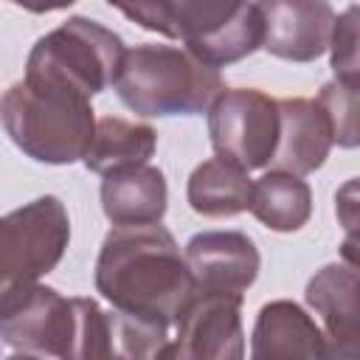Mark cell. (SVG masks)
Returning <instances> with one entry per match:
<instances>
[{"instance_id": "obj_9", "label": "cell", "mask_w": 360, "mask_h": 360, "mask_svg": "<svg viewBox=\"0 0 360 360\" xmlns=\"http://www.w3.org/2000/svg\"><path fill=\"white\" fill-rule=\"evenodd\" d=\"M245 295L194 292L191 304L177 318V335L169 343V357L180 360H239L245 357L242 332Z\"/></svg>"}, {"instance_id": "obj_21", "label": "cell", "mask_w": 360, "mask_h": 360, "mask_svg": "<svg viewBox=\"0 0 360 360\" xmlns=\"http://www.w3.org/2000/svg\"><path fill=\"white\" fill-rule=\"evenodd\" d=\"M335 79L357 82V6H349L340 17H335L329 45Z\"/></svg>"}, {"instance_id": "obj_6", "label": "cell", "mask_w": 360, "mask_h": 360, "mask_svg": "<svg viewBox=\"0 0 360 360\" xmlns=\"http://www.w3.org/2000/svg\"><path fill=\"white\" fill-rule=\"evenodd\" d=\"M70 242V217L59 197H37L0 217V295L48 276Z\"/></svg>"}, {"instance_id": "obj_17", "label": "cell", "mask_w": 360, "mask_h": 360, "mask_svg": "<svg viewBox=\"0 0 360 360\" xmlns=\"http://www.w3.org/2000/svg\"><path fill=\"white\" fill-rule=\"evenodd\" d=\"M155 149H158V132L149 124L104 115L96 121V129L82 163L87 172L107 174L112 169L149 163Z\"/></svg>"}, {"instance_id": "obj_14", "label": "cell", "mask_w": 360, "mask_h": 360, "mask_svg": "<svg viewBox=\"0 0 360 360\" xmlns=\"http://www.w3.org/2000/svg\"><path fill=\"white\" fill-rule=\"evenodd\" d=\"M250 357H329V346L323 329L301 304L278 298L264 304L256 315L250 335Z\"/></svg>"}, {"instance_id": "obj_4", "label": "cell", "mask_w": 360, "mask_h": 360, "mask_svg": "<svg viewBox=\"0 0 360 360\" xmlns=\"http://www.w3.org/2000/svg\"><path fill=\"white\" fill-rule=\"evenodd\" d=\"M0 124L31 160L68 166L84 158L96 115L84 96L14 82L0 98Z\"/></svg>"}, {"instance_id": "obj_15", "label": "cell", "mask_w": 360, "mask_h": 360, "mask_svg": "<svg viewBox=\"0 0 360 360\" xmlns=\"http://www.w3.org/2000/svg\"><path fill=\"white\" fill-rule=\"evenodd\" d=\"M101 177V211L112 225H149L163 219L169 188L158 166H124Z\"/></svg>"}, {"instance_id": "obj_2", "label": "cell", "mask_w": 360, "mask_h": 360, "mask_svg": "<svg viewBox=\"0 0 360 360\" xmlns=\"http://www.w3.org/2000/svg\"><path fill=\"white\" fill-rule=\"evenodd\" d=\"M0 343L31 357L98 360L110 357V323L93 298L25 281L0 295Z\"/></svg>"}, {"instance_id": "obj_18", "label": "cell", "mask_w": 360, "mask_h": 360, "mask_svg": "<svg viewBox=\"0 0 360 360\" xmlns=\"http://www.w3.org/2000/svg\"><path fill=\"white\" fill-rule=\"evenodd\" d=\"M248 211L276 233L301 231L312 217V191L292 172L270 169L253 183Z\"/></svg>"}, {"instance_id": "obj_16", "label": "cell", "mask_w": 360, "mask_h": 360, "mask_svg": "<svg viewBox=\"0 0 360 360\" xmlns=\"http://www.w3.org/2000/svg\"><path fill=\"white\" fill-rule=\"evenodd\" d=\"M250 191H253V180L248 177V169L225 158L202 160L188 174L186 183V200L191 211L211 219H225L248 211Z\"/></svg>"}, {"instance_id": "obj_19", "label": "cell", "mask_w": 360, "mask_h": 360, "mask_svg": "<svg viewBox=\"0 0 360 360\" xmlns=\"http://www.w3.org/2000/svg\"><path fill=\"white\" fill-rule=\"evenodd\" d=\"M110 323V357H169V329L118 309L107 312Z\"/></svg>"}, {"instance_id": "obj_5", "label": "cell", "mask_w": 360, "mask_h": 360, "mask_svg": "<svg viewBox=\"0 0 360 360\" xmlns=\"http://www.w3.org/2000/svg\"><path fill=\"white\" fill-rule=\"evenodd\" d=\"M124 51L112 28L76 14L34 42L22 82L93 98L112 84Z\"/></svg>"}, {"instance_id": "obj_12", "label": "cell", "mask_w": 360, "mask_h": 360, "mask_svg": "<svg viewBox=\"0 0 360 360\" xmlns=\"http://www.w3.org/2000/svg\"><path fill=\"white\" fill-rule=\"evenodd\" d=\"M332 149V127L323 107L315 98H281L278 101V143L273 152V169L292 172L298 177L323 166Z\"/></svg>"}, {"instance_id": "obj_7", "label": "cell", "mask_w": 360, "mask_h": 360, "mask_svg": "<svg viewBox=\"0 0 360 360\" xmlns=\"http://www.w3.org/2000/svg\"><path fill=\"white\" fill-rule=\"evenodd\" d=\"M174 39L211 68H228L262 48V20L250 0H174Z\"/></svg>"}, {"instance_id": "obj_1", "label": "cell", "mask_w": 360, "mask_h": 360, "mask_svg": "<svg viewBox=\"0 0 360 360\" xmlns=\"http://www.w3.org/2000/svg\"><path fill=\"white\" fill-rule=\"evenodd\" d=\"M96 290L112 309L172 329L194 298V278L160 222L115 225L96 259Z\"/></svg>"}, {"instance_id": "obj_20", "label": "cell", "mask_w": 360, "mask_h": 360, "mask_svg": "<svg viewBox=\"0 0 360 360\" xmlns=\"http://www.w3.org/2000/svg\"><path fill=\"white\" fill-rule=\"evenodd\" d=\"M332 127V143L343 146V149H354L360 141L357 132V82H346V79H335L326 82L315 98Z\"/></svg>"}, {"instance_id": "obj_11", "label": "cell", "mask_w": 360, "mask_h": 360, "mask_svg": "<svg viewBox=\"0 0 360 360\" xmlns=\"http://www.w3.org/2000/svg\"><path fill=\"white\" fill-rule=\"evenodd\" d=\"M183 256L194 278V292L245 295L262 267L256 242L242 231L194 233Z\"/></svg>"}, {"instance_id": "obj_8", "label": "cell", "mask_w": 360, "mask_h": 360, "mask_svg": "<svg viewBox=\"0 0 360 360\" xmlns=\"http://www.w3.org/2000/svg\"><path fill=\"white\" fill-rule=\"evenodd\" d=\"M208 112V138L217 158L242 169H264L278 143V101L256 87L222 90Z\"/></svg>"}, {"instance_id": "obj_23", "label": "cell", "mask_w": 360, "mask_h": 360, "mask_svg": "<svg viewBox=\"0 0 360 360\" xmlns=\"http://www.w3.org/2000/svg\"><path fill=\"white\" fill-rule=\"evenodd\" d=\"M8 3H14V6L31 11V14H48V11L68 8V6H73L76 0H8Z\"/></svg>"}, {"instance_id": "obj_13", "label": "cell", "mask_w": 360, "mask_h": 360, "mask_svg": "<svg viewBox=\"0 0 360 360\" xmlns=\"http://www.w3.org/2000/svg\"><path fill=\"white\" fill-rule=\"evenodd\" d=\"M321 315L329 357H357V270L352 262L323 264L304 292Z\"/></svg>"}, {"instance_id": "obj_22", "label": "cell", "mask_w": 360, "mask_h": 360, "mask_svg": "<svg viewBox=\"0 0 360 360\" xmlns=\"http://www.w3.org/2000/svg\"><path fill=\"white\" fill-rule=\"evenodd\" d=\"M107 6L118 8L141 28L174 39V0H107Z\"/></svg>"}, {"instance_id": "obj_3", "label": "cell", "mask_w": 360, "mask_h": 360, "mask_svg": "<svg viewBox=\"0 0 360 360\" xmlns=\"http://www.w3.org/2000/svg\"><path fill=\"white\" fill-rule=\"evenodd\" d=\"M112 87L124 107L143 118L202 115L225 90L217 68L174 45H135L124 51Z\"/></svg>"}, {"instance_id": "obj_10", "label": "cell", "mask_w": 360, "mask_h": 360, "mask_svg": "<svg viewBox=\"0 0 360 360\" xmlns=\"http://www.w3.org/2000/svg\"><path fill=\"white\" fill-rule=\"evenodd\" d=\"M262 48L287 62H315L326 53L335 25L329 0H256Z\"/></svg>"}]
</instances>
